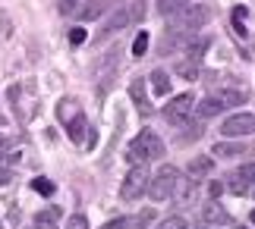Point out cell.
I'll return each instance as SVG.
<instances>
[{
  "mask_svg": "<svg viewBox=\"0 0 255 229\" xmlns=\"http://www.w3.org/2000/svg\"><path fill=\"white\" fill-rule=\"evenodd\" d=\"M192 192H195V179H183L176 166H161L154 176H148V195L154 201H167V198L189 201Z\"/></svg>",
  "mask_w": 255,
  "mask_h": 229,
  "instance_id": "obj_1",
  "label": "cell"
},
{
  "mask_svg": "<svg viewBox=\"0 0 255 229\" xmlns=\"http://www.w3.org/2000/svg\"><path fill=\"white\" fill-rule=\"evenodd\" d=\"M170 19H173V22H170V41H164V54L176 44L180 35H195V32H199V28L211 19V9L202 6V3H189L186 9H180V13L170 16Z\"/></svg>",
  "mask_w": 255,
  "mask_h": 229,
  "instance_id": "obj_2",
  "label": "cell"
},
{
  "mask_svg": "<svg viewBox=\"0 0 255 229\" xmlns=\"http://www.w3.org/2000/svg\"><path fill=\"white\" fill-rule=\"evenodd\" d=\"M161 154H164V142L151 132V129H142V132L129 142V148H126V160L132 166H145V163L158 160Z\"/></svg>",
  "mask_w": 255,
  "mask_h": 229,
  "instance_id": "obj_3",
  "label": "cell"
},
{
  "mask_svg": "<svg viewBox=\"0 0 255 229\" xmlns=\"http://www.w3.org/2000/svg\"><path fill=\"white\" fill-rule=\"evenodd\" d=\"M145 192H148V173H145V166H132L120 182V198L132 204V201H142Z\"/></svg>",
  "mask_w": 255,
  "mask_h": 229,
  "instance_id": "obj_4",
  "label": "cell"
},
{
  "mask_svg": "<svg viewBox=\"0 0 255 229\" xmlns=\"http://www.w3.org/2000/svg\"><path fill=\"white\" fill-rule=\"evenodd\" d=\"M211 97H214L218 104H224V107H237V104H246L249 91L237 82V78H230V76H227L218 88H211Z\"/></svg>",
  "mask_w": 255,
  "mask_h": 229,
  "instance_id": "obj_5",
  "label": "cell"
},
{
  "mask_svg": "<svg viewBox=\"0 0 255 229\" xmlns=\"http://www.w3.org/2000/svg\"><path fill=\"white\" fill-rule=\"evenodd\" d=\"M221 135L227 138H243V135H255V113H233L221 123Z\"/></svg>",
  "mask_w": 255,
  "mask_h": 229,
  "instance_id": "obj_6",
  "label": "cell"
},
{
  "mask_svg": "<svg viewBox=\"0 0 255 229\" xmlns=\"http://www.w3.org/2000/svg\"><path fill=\"white\" fill-rule=\"evenodd\" d=\"M192 110H195V97L192 94H176L173 101L164 107V116H167L170 126H183L186 119L192 116Z\"/></svg>",
  "mask_w": 255,
  "mask_h": 229,
  "instance_id": "obj_7",
  "label": "cell"
},
{
  "mask_svg": "<svg viewBox=\"0 0 255 229\" xmlns=\"http://www.w3.org/2000/svg\"><path fill=\"white\" fill-rule=\"evenodd\" d=\"M32 91V85H13L9 88V101H13V110H16V116L22 119V123H28V119L35 116V101H22V94H28Z\"/></svg>",
  "mask_w": 255,
  "mask_h": 229,
  "instance_id": "obj_8",
  "label": "cell"
},
{
  "mask_svg": "<svg viewBox=\"0 0 255 229\" xmlns=\"http://www.w3.org/2000/svg\"><path fill=\"white\" fill-rule=\"evenodd\" d=\"M202 223L205 226H227L230 223V214L224 211V204L214 198V201H208V204H202Z\"/></svg>",
  "mask_w": 255,
  "mask_h": 229,
  "instance_id": "obj_9",
  "label": "cell"
},
{
  "mask_svg": "<svg viewBox=\"0 0 255 229\" xmlns=\"http://www.w3.org/2000/svg\"><path fill=\"white\" fill-rule=\"evenodd\" d=\"M151 211H142V214H132V217H117V220H111V223H104L101 229H145L151 223Z\"/></svg>",
  "mask_w": 255,
  "mask_h": 229,
  "instance_id": "obj_10",
  "label": "cell"
},
{
  "mask_svg": "<svg viewBox=\"0 0 255 229\" xmlns=\"http://www.w3.org/2000/svg\"><path fill=\"white\" fill-rule=\"evenodd\" d=\"M117 69H120V57H117V51H111L101 63H98V91H107V85H111Z\"/></svg>",
  "mask_w": 255,
  "mask_h": 229,
  "instance_id": "obj_11",
  "label": "cell"
},
{
  "mask_svg": "<svg viewBox=\"0 0 255 229\" xmlns=\"http://www.w3.org/2000/svg\"><path fill=\"white\" fill-rule=\"evenodd\" d=\"M129 97H132V104L139 107V113H142V116H151V113H154V107L148 104V94H145V82H142V76L129 82Z\"/></svg>",
  "mask_w": 255,
  "mask_h": 229,
  "instance_id": "obj_12",
  "label": "cell"
},
{
  "mask_svg": "<svg viewBox=\"0 0 255 229\" xmlns=\"http://www.w3.org/2000/svg\"><path fill=\"white\" fill-rule=\"evenodd\" d=\"M214 173V157H208V154H202V157H192L189 160V179H205V176H211Z\"/></svg>",
  "mask_w": 255,
  "mask_h": 229,
  "instance_id": "obj_13",
  "label": "cell"
},
{
  "mask_svg": "<svg viewBox=\"0 0 255 229\" xmlns=\"http://www.w3.org/2000/svg\"><path fill=\"white\" fill-rule=\"evenodd\" d=\"M107 9H111V0H85V6H76V13H79L82 22H88V19L104 16Z\"/></svg>",
  "mask_w": 255,
  "mask_h": 229,
  "instance_id": "obj_14",
  "label": "cell"
},
{
  "mask_svg": "<svg viewBox=\"0 0 255 229\" xmlns=\"http://www.w3.org/2000/svg\"><path fill=\"white\" fill-rule=\"evenodd\" d=\"M126 22H129V6H120V9H117V13L104 22L101 35H114V32H120V28H126Z\"/></svg>",
  "mask_w": 255,
  "mask_h": 229,
  "instance_id": "obj_15",
  "label": "cell"
},
{
  "mask_svg": "<svg viewBox=\"0 0 255 229\" xmlns=\"http://www.w3.org/2000/svg\"><path fill=\"white\" fill-rule=\"evenodd\" d=\"M224 110H227V107H224V104H218L211 94L205 97L202 104L195 101V113H199V119H211V116H218V113H224Z\"/></svg>",
  "mask_w": 255,
  "mask_h": 229,
  "instance_id": "obj_16",
  "label": "cell"
},
{
  "mask_svg": "<svg viewBox=\"0 0 255 229\" xmlns=\"http://www.w3.org/2000/svg\"><path fill=\"white\" fill-rule=\"evenodd\" d=\"M85 129H88V119L82 113H76L70 123H66V135H70L73 142H85Z\"/></svg>",
  "mask_w": 255,
  "mask_h": 229,
  "instance_id": "obj_17",
  "label": "cell"
},
{
  "mask_svg": "<svg viewBox=\"0 0 255 229\" xmlns=\"http://www.w3.org/2000/svg\"><path fill=\"white\" fill-rule=\"evenodd\" d=\"M173 73L180 76V78H186V82H192V78L202 76V66H199V60H183V63L173 66Z\"/></svg>",
  "mask_w": 255,
  "mask_h": 229,
  "instance_id": "obj_18",
  "label": "cell"
},
{
  "mask_svg": "<svg viewBox=\"0 0 255 229\" xmlns=\"http://www.w3.org/2000/svg\"><path fill=\"white\" fill-rule=\"evenodd\" d=\"M211 154H218V157H240V154H246V145H237V142H218Z\"/></svg>",
  "mask_w": 255,
  "mask_h": 229,
  "instance_id": "obj_19",
  "label": "cell"
},
{
  "mask_svg": "<svg viewBox=\"0 0 255 229\" xmlns=\"http://www.w3.org/2000/svg\"><path fill=\"white\" fill-rule=\"evenodd\" d=\"M148 78H151V88H154V94H158V97H164V94L170 91V78H167V73H164V69H154Z\"/></svg>",
  "mask_w": 255,
  "mask_h": 229,
  "instance_id": "obj_20",
  "label": "cell"
},
{
  "mask_svg": "<svg viewBox=\"0 0 255 229\" xmlns=\"http://www.w3.org/2000/svg\"><path fill=\"white\" fill-rule=\"evenodd\" d=\"M211 47V38L208 35H202V38H192L189 44H186V54H189V60H199L205 51Z\"/></svg>",
  "mask_w": 255,
  "mask_h": 229,
  "instance_id": "obj_21",
  "label": "cell"
},
{
  "mask_svg": "<svg viewBox=\"0 0 255 229\" xmlns=\"http://www.w3.org/2000/svg\"><path fill=\"white\" fill-rule=\"evenodd\" d=\"M57 217H60V211H57V207H47V211H41L35 217V229H57Z\"/></svg>",
  "mask_w": 255,
  "mask_h": 229,
  "instance_id": "obj_22",
  "label": "cell"
},
{
  "mask_svg": "<svg viewBox=\"0 0 255 229\" xmlns=\"http://www.w3.org/2000/svg\"><path fill=\"white\" fill-rule=\"evenodd\" d=\"M189 3H192V0H158V9L164 16H176L180 9H186Z\"/></svg>",
  "mask_w": 255,
  "mask_h": 229,
  "instance_id": "obj_23",
  "label": "cell"
},
{
  "mask_svg": "<svg viewBox=\"0 0 255 229\" xmlns=\"http://www.w3.org/2000/svg\"><path fill=\"white\" fill-rule=\"evenodd\" d=\"M32 188H35V192H38V195H44V198H51L57 185L51 182V179H41V176H38V179H32Z\"/></svg>",
  "mask_w": 255,
  "mask_h": 229,
  "instance_id": "obj_24",
  "label": "cell"
},
{
  "mask_svg": "<svg viewBox=\"0 0 255 229\" xmlns=\"http://www.w3.org/2000/svg\"><path fill=\"white\" fill-rule=\"evenodd\" d=\"M148 41H151L148 32H139V35H135V41H132V54H135V57H142L145 51H148Z\"/></svg>",
  "mask_w": 255,
  "mask_h": 229,
  "instance_id": "obj_25",
  "label": "cell"
},
{
  "mask_svg": "<svg viewBox=\"0 0 255 229\" xmlns=\"http://www.w3.org/2000/svg\"><path fill=\"white\" fill-rule=\"evenodd\" d=\"M154 229H189V223H186L183 217H167V220H161Z\"/></svg>",
  "mask_w": 255,
  "mask_h": 229,
  "instance_id": "obj_26",
  "label": "cell"
},
{
  "mask_svg": "<svg viewBox=\"0 0 255 229\" xmlns=\"http://www.w3.org/2000/svg\"><path fill=\"white\" fill-rule=\"evenodd\" d=\"M233 176L246 179V182H255V163H246V166H240V170H233Z\"/></svg>",
  "mask_w": 255,
  "mask_h": 229,
  "instance_id": "obj_27",
  "label": "cell"
},
{
  "mask_svg": "<svg viewBox=\"0 0 255 229\" xmlns=\"http://www.w3.org/2000/svg\"><path fill=\"white\" fill-rule=\"evenodd\" d=\"M246 16H249L246 6H237V9H233V25H237V32H243V22H246Z\"/></svg>",
  "mask_w": 255,
  "mask_h": 229,
  "instance_id": "obj_28",
  "label": "cell"
},
{
  "mask_svg": "<svg viewBox=\"0 0 255 229\" xmlns=\"http://www.w3.org/2000/svg\"><path fill=\"white\" fill-rule=\"evenodd\" d=\"M66 229H88V220L82 214H73L70 220H66Z\"/></svg>",
  "mask_w": 255,
  "mask_h": 229,
  "instance_id": "obj_29",
  "label": "cell"
},
{
  "mask_svg": "<svg viewBox=\"0 0 255 229\" xmlns=\"http://www.w3.org/2000/svg\"><path fill=\"white\" fill-rule=\"evenodd\" d=\"M85 38H88V32H85V28H70V44H76V47H79V44L85 41Z\"/></svg>",
  "mask_w": 255,
  "mask_h": 229,
  "instance_id": "obj_30",
  "label": "cell"
},
{
  "mask_svg": "<svg viewBox=\"0 0 255 229\" xmlns=\"http://www.w3.org/2000/svg\"><path fill=\"white\" fill-rule=\"evenodd\" d=\"M76 3H79V0H57V9L66 16V13H76Z\"/></svg>",
  "mask_w": 255,
  "mask_h": 229,
  "instance_id": "obj_31",
  "label": "cell"
},
{
  "mask_svg": "<svg viewBox=\"0 0 255 229\" xmlns=\"http://www.w3.org/2000/svg\"><path fill=\"white\" fill-rule=\"evenodd\" d=\"M9 182V170H0V185H6Z\"/></svg>",
  "mask_w": 255,
  "mask_h": 229,
  "instance_id": "obj_32",
  "label": "cell"
},
{
  "mask_svg": "<svg viewBox=\"0 0 255 229\" xmlns=\"http://www.w3.org/2000/svg\"><path fill=\"white\" fill-rule=\"evenodd\" d=\"M3 145H6V142H3V135H0V151H3Z\"/></svg>",
  "mask_w": 255,
  "mask_h": 229,
  "instance_id": "obj_33",
  "label": "cell"
},
{
  "mask_svg": "<svg viewBox=\"0 0 255 229\" xmlns=\"http://www.w3.org/2000/svg\"><path fill=\"white\" fill-rule=\"evenodd\" d=\"M252 223H255V211H252Z\"/></svg>",
  "mask_w": 255,
  "mask_h": 229,
  "instance_id": "obj_34",
  "label": "cell"
},
{
  "mask_svg": "<svg viewBox=\"0 0 255 229\" xmlns=\"http://www.w3.org/2000/svg\"><path fill=\"white\" fill-rule=\"evenodd\" d=\"M240 229H243V226H240Z\"/></svg>",
  "mask_w": 255,
  "mask_h": 229,
  "instance_id": "obj_35",
  "label": "cell"
}]
</instances>
